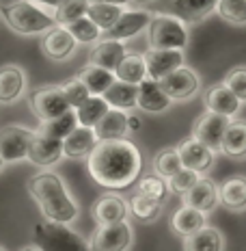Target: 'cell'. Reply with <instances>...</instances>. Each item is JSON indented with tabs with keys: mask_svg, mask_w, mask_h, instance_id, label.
<instances>
[{
	"mask_svg": "<svg viewBox=\"0 0 246 251\" xmlns=\"http://www.w3.org/2000/svg\"><path fill=\"white\" fill-rule=\"evenodd\" d=\"M143 169V156L128 139H97L89 151V174L104 188H125Z\"/></svg>",
	"mask_w": 246,
	"mask_h": 251,
	"instance_id": "1",
	"label": "cell"
},
{
	"mask_svg": "<svg viewBox=\"0 0 246 251\" xmlns=\"http://www.w3.org/2000/svg\"><path fill=\"white\" fill-rule=\"evenodd\" d=\"M28 193L37 201L41 214L48 221L71 223L78 217V206L69 197L63 180L56 174L44 171L28 180Z\"/></svg>",
	"mask_w": 246,
	"mask_h": 251,
	"instance_id": "2",
	"label": "cell"
},
{
	"mask_svg": "<svg viewBox=\"0 0 246 251\" xmlns=\"http://www.w3.org/2000/svg\"><path fill=\"white\" fill-rule=\"evenodd\" d=\"M0 15L11 30L20 35L44 33L50 26H54V18L45 13L33 0H13V2L0 4Z\"/></svg>",
	"mask_w": 246,
	"mask_h": 251,
	"instance_id": "3",
	"label": "cell"
},
{
	"mask_svg": "<svg viewBox=\"0 0 246 251\" xmlns=\"http://www.w3.org/2000/svg\"><path fill=\"white\" fill-rule=\"evenodd\" d=\"M147 28V46L160 50H184L188 44V30L181 20L160 13L151 15Z\"/></svg>",
	"mask_w": 246,
	"mask_h": 251,
	"instance_id": "4",
	"label": "cell"
},
{
	"mask_svg": "<svg viewBox=\"0 0 246 251\" xmlns=\"http://www.w3.org/2000/svg\"><path fill=\"white\" fill-rule=\"evenodd\" d=\"M35 249L44 251H85L89 245L71 232L65 223L59 221H41L35 226Z\"/></svg>",
	"mask_w": 246,
	"mask_h": 251,
	"instance_id": "5",
	"label": "cell"
},
{
	"mask_svg": "<svg viewBox=\"0 0 246 251\" xmlns=\"http://www.w3.org/2000/svg\"><path fill=\"white\" fill-rule=\"evenodd\" d=\"M218 0H149L147 11L166 13L181 20L184 24H199L214 11Z\"/></svg>",
	"mask_w": 246,
	"mask_h": 251,
	"instance_id": "6",
	"label": "cell"
},
{
	"mask_svg": "<svg viewBox=\"0 0 246 251\" xmlns=\"http://www.w3.org/2000/svg\"><path fill=\"white\" fill-rule=\"evenodd\" d=\"M28 106L35 113V117H39L41 122L44 119H52L56 115L65 113L67 108H71L67 104L65 96H63L61 85H45V87L33 89L28 96Z\"/></svg>",
	"mask_w": 246,
	"mask_h": 251,
	"instance_id": "7",
	"label": "cell"
},
{
	"mask_svg": "<svg viewBox=\"0 0 246 251\" xmlns=\"http://www.w3.org/2000/svg\"><path fill=\"white\" fill-rule=\"evenodd\" d=\"M87 245L93 251H125L132 247V229L125 221L106 223L97 227V232L91 236V243Z\"/></svg>",
	"mask_w": 246,
	"mask_h": 251,
	"instance_id": "8",
	"label": "cell"
},
{
	"mask_svg": "<svg viewBox=\"0 0 246 251\" xmlns=\"http://www.w3.org/2000/svg\"><path fill=\"white\" fill-rule=\"evenodd\" d=\"M158 82H160L162 91H164L171 100H177V102L188 100V98H192L199 91V76L184 65L175 67V70L169 72L166 76H162Z\"/></svg>",
	"mask_w": 246,
	"mask_h": 251,
	"instance_id": "9",
	"label": "cell"
},
{
	"mask_svg": "<svg viewBox=\"0 0 246 251\" xmlns=\"http://www.w3.org/2000/svg\"><path fill=\"white\" fill-rule=\"evenodd\" d=\"M33 130L22 128V126H4L0 128V156L4 163H18L26 158Z\"/></svg>",
	"mask_w": 246,
	"mask_h": 251,
	"instance_id": "10",
	"label": "cell"
},
{
	"mask_svg": "<svg viewBox=\"0 0 246 251\" xmlns=\"http://www.w3.org/2000/svg\"><path fill=\"white\" fill-rule=\"evenodd\" d=\"M78 41L74 39V35L67 30V26L54 24L45 30V37L41 41V50L44 54L52 61H65L74 54Z\"/></svg>",
	"mask_w": 246,
	"mask_h": 251,
	"instance_id": "11",
	"label": "cell"
},
{
	"mask_svg": "<svg viewBox=\"0 0 246 251\" xmlns=\"http://www.w3.org/2000/svg\"><path fill=\"white\" fill-rule=\"evenodd\" d=\"M227 122H229V117H224V115L205 111L201 117H197L195 126H192V137L197 141H201L203 145H207L209 150L218 151L221 150V139H223Z\"/></svg>",
	"mask_w": 246,
	"mask_h": 251,
	"instance_id": "12",
	"label": "cell"
},
{
	"mask_svg": "<svg viewBox=\"0 0 246 251\" xmlns=\"http://www.w3.org/2000/svg\"><path fill=\"white\" fill-rule=\"evenodd\" d=\"M63 156V143L61 139H52L45 137L41 132H33L26 150V158L37 167H52L61 160Z\"/></svg>",
	"mask_w": 246,
	"mask_h": 251,
	"instance_id": "13",
	"label": "cell"
},
{
	"mask_svg": "<svg viewBox=\"0 0 246 251\" xmlns=\"http://www.w3.org/2000/svg\"><path fill=\"white\" fill-rule=\"evenodd\" d=\"M177 154H179L181 167H188V169L197 171V174L209 171L214 165V150H209L207 145H203L195 137L181 141L177 145Z\"/></svg>",
	"mask_w": 246,
	"mask_h": 251,
	"instance_id": "14",
	"label": "cell"
},
{
	"mask_svg": "<svg viewBox=\"0 0 246 251\" xmlns=\"http://www.w3.org/2000/svg\"><path fill=\"white\" fill-rule=\"evenodd\" d=\"M151 15L154 13L147 11V9H128V11H121V15L117 18V22L106 30L108 39L123 41L128 37H134L136 33H140V30L149 24Z\"/></svg>",
	"mask_w": 246,
	"mask_h": 251,
	"instance_id": "15",
	"label": "cell"
},
{
	"mask_svg": "<svg viewBox=\"0 0 246 251\" xmlns=\"http://www.w3.org/2000/svg\"><path fill=\"white\" fill-rule=\"evenodd\" d=\"M145 67H147V76L154 80H160L162 76H166L175 67H179L184 63V54L181 50H160V48H149L143 54Z\"/></svg>",
	"mask_w": 246,
	"mask_h": 251,
	"instance_id": "16",
	"label": "cell"
},
{
	"mask_svg": "<svg viewBox=\"0 0 246 251\" xmlns=\"http://www.w3.org/2000/svg\"><path fill=\"white\" fill-rule=\"evenodd\" d=\"M184 203L201 212H209L218 203V184L209 177H197V182L184 193Z\"/></svg>",
	"mask_w": 246,
	"mask_h": 251,
	"instance_id": "17",
	"label": "cell"
},
{
	"mask_svg": "<svg viewBox=\"0 0 246 251\" xmlns=\"http://www.w3.org/2000/svg\"><path fill=\"white\" fill-rule=\"evenodd\" d=\"M171 104V98L162 91L160 82L154 78H143L138 82V93H136V106L143 108L145 113H162Z\"/></svg>",
	"mask_w": 246,
	"mask_h": 251,
	"instance_id": "18",
	"label": "cell"
},
{
	"mask_svg": "<svg viewBox=\"0 0 246 251\" xmlns=\"http://www.w3.org/2000/svg\"><path fill=\"white\" fill-rule=\"evenodd\" d=\"M91 214L97 226L125 221V217H128V201H125L123 197L108 193V195H102L95 200V203H93V208H91Z\"/></svg>",
	"mask_w": 246,
	"mask_h": 251,
	"instance_id": "19",
	"label": "cell"
},
{
	"mask_svg": "<svg viewBox=\"0 0 246 251\" xmlns=\"http://www.w3.org/2000/svg\"><path fill=\"white\" fill-rule=\"evenodd\" d=\"M203 102H205L207 111L224 115V117H233V115L240 111V104H242L224 82L223 85L209 87L205 91V96H203Z\"/></svg>",
	"mask_w": 246,
	"mask_h": 251,
	"instance_id": "20",
	"label": "cell"
},
{
	"mask_svg": "<svg viewBox=\"0 0 246 251\" xmlns=\"http://www.w3.org/2000/svg\"><path fill=\"white\" fill-rule=\"evenodd\" d=\"M61 143H63V156H67V158H85L93 150V145L97 143V137L93 128L76 126Z\"/></svg>",
	"mask_w": 246,
	"mask_h": 251,
	"instance_id": "21",
	"label": "cell"
},
{
	"mask_svg": "<svg viewBox=\"0 0 246 251\" xmlns=\"http://www.w3.org/2000/svg\"><path fill=\"white\" fill-rule=\"evenodd\" d=\"M221 151L229 158H246V119L227 122L221 139Z\"/></svg>",
	"mask_w": 246,
	"mask_h": 251,
	"instance_id": "22",
	"label": "cell"
},
{
	"mask_svg": "<svg viewBox=\"0 0 246 251\" xmlns=\"http://www.w3.org/2000/svg\"><path fill=\"white\" fill-rule=\"evenodd\" d=\"M218 201L227 210L240 212L246 210V177L244 176H231L218 186Z\"/></svg>",
	"mask_w": 246,
	"mask_h": 251,
	"instance_id": "23",
	"label": "cell"
},
{
	"mask_svg": "<svg viewBox=\"0 0 246 251\" xmlns=\"http://www.w3.org/2000/svg\"><path fill=\"white\" fill-rule=\"evenodd\" d=\"M26 76L22 67L18 65H2L0 67V102L11 104L24 93Z\"/></svg>",
	"mask_w": 246,
	"mask_h": 251,
	"instance_id": "24",
	"label": "cell"
},
{
	"mask_svg": "<svg viewBox=\"0 0 246 251\" xmlns=\"http://www.w3.org/2000/svg\"><path fill=\"white\" fill-rule=\"evenodd\" d=\"M123 54H125V48L119 39H104L93 46L91 54H89V63L112 72L119 65V61L123 59Z\"/></svg>",
	"mask_w": 246,
	"mask_h": 251,
	"instance_id": "25",
	"label": "cell"
},
{
	"mask_svg": "<svg viewBox=\"0 0 246 251\" xmlns=\"http://www.w3.org/2000/svg\"><path fill=\"white\" fill-rule=\"evenodd\" d=\"M93 130H95L97 139H121L130 132L128 113L121 111V108H108Z\"/></svg>",
	"mask_w": 246,
	"mask_h": 251,
	"instance_id": "26",
	"label": "cell"
},
{
	"mask_svg": "<svg viewBox=\"0 0 246 251\" xmlns=\"http://www.w3.org/2000/svg\"><path fill=\"white\" fill-rule=\"evenodd\" d=\"M184 249L186 251H223L224 249V236L216 227H199L190 236H184Z\"/></svg>",
	"mask_w": 246,
	"mask_h": 251,
	"instance_id": "27",
	"label": "cell"
},
{
	"mask_svg": "<svg viewBox=\"0 0 246 251\" xmlns=\"http://www.w3.org/2000/svg\"><path fill=\"white\" fill-rule=\"evenodd\" d=\"M136 93H138V85H132V82H123V80H114L108 85V89L102 93V98L108 102L111 108H121V111H128V108L136 106Z\"/></svg>",
	"mask_w": 246,
	"mask_h": 251,
	"instance_id": "28",
	"label": "cell"
},
{
	"mask_svg": "<svg viewBox=\"0 0 246 251\" xmlns=\"http://www.w3.org/2000/svg\"><path fill=\"white\" fill-rule=\"evenodd\" d=\"M205 226V212L197 210L192 206H181L179 210H175V214L171 217V227L177 236H190L192 232H197L199 227Z\"/></svg>",
	"mask_w": 246,
	"mask_h": 251,
	"instance_id": "29",
	"label": "cell"
},
{
	"mask_svg": "<svg viewBox=\"0 0 246 251\" xmlns=\"http://www.w3.org/2000/svg\"><path fill=\"white\" fill-rule=\"evenodd\" d=\"M112 74L117 80L138 85L143 78H147V67H145V61L140 54H132V52L128 54V52H125L123 59L119 61V65L112 70Z\"/></svg>",
	"mask_w": 246,
	"mask_h": 251,
	"instance_id": "30",
	"label": "cell"
},
{
	"mask_svg": "<svg viewBox=\"0 0 246 251\" xmlns=\"http://www.w3.org/2000/svg\"><path fill=\"white\" fill-rule=\"evenodd\" d=\"M78 126V119H76V111L74 108H67L65 113L56 115L52 119H44L41 126L37 128V132L45 134V137H52V139H65L67 134L71 132Z\"/></svg>",
	"mask_w": 246,
	"mask_h": 251,
	"instance_id": "31",
	"label": "cell"
},
{
	"mask_svg": "<svg viewBox=\"0 0 246 251\" xmlns=\"http://www.w3.org/2000/svg\"><path fill=\"white\" fill-rule=\"evenodd\" d=\"M108 102L102 96H89L82 104H78L74 108L78 126H87V128H95V124L104 117V113L108 111Z\"/></svg>",
	"mask_w": 246,
	"mask_h": 251,
	"instance_id": "32",
	"label": "cell"
},
{
	"mask_svg": "<svg viewBox=\"0 0 246 251\" xmlns=\"http://www.w3.org/2000/svg\"><path fill=\"white\" fill-rule=\"evenodd\" d=\"M121 4H111V2H89L87 7V18L97 26L99 30H108L117 22V18L121 15Z\"/></svg>",
	"mask_w": 246,
	"mask_h": 251,
	"instance_id": "33",
	"label": "cell"
},
{
	"mask_svg": "<svg viewBox=\"0 0 246 251\" xmlns=\"http://www.w3.org/2000/svg\"><path fill=\"white\" fill-rule=\"evenodd\" d=\"M78 78L87 85L91 96H102V93L108 89V85L114 80V74L111 70H104V67L91 65V63H89V67L87 70H82L80 74H78Z\"/></svg>",
	"mask_w": 246,
	"mask_h": 251,
	"instance_id": "34",
	"label": "cell"
},
{
	"mask_svg": "<svg viewBox=\"0 0 246 251\" xmlns=\"http://www.w3.org/2000/svg\"><path fill=\"white\" fill-rule=\"evenodd\" d=\"M160 210H162V201H156L151 197L143 195V193L136 191L132 195V200L128 203V212H132L138 221H145V223H151L160 217Z\"/></svg>",
	"mask_w": 246,
	"mask_h": 251,
	"instance_id": "35",
	"label": "cell"
},
{
	"mask_svg": "<svg viewBox=\"0 0 246 251\" xmlns=\"http://www.w3.org/2000/svg\"><path fill=\"white\" fill-rule=\"evenodd\" d=\"M87 7H89V0H61L59 4L54 7V22L56 24H69L74 20L87 15Z\"/></svg>",
	"mask_w": 246,
	"mask_h": 251,
	"instance_id": "36",
	"label": "cell"
},
{
	"mask_svg": "<svg viewBox=\"0 0 246 251\" xmlns=\"http://www.w3.org/2000/svg\"><path fill=\"white\" fill-rule=\"evenodd\" d=\"M181 167V160H179V154H177V148H164L160 150L158 154H156L154 158V169L156 174H158L160 177H171L173 174H175L177 169Z\"/></svg>",
	"mask_w": 246,
	"mask_h": 251,
	"instance_id": "37",
	"label": "cell"
},
{
	"mask_svg": "<svg viewBox=\"0 0 246 251\" xmlns=\"http://www.w3.org/2000/svg\"><path fill=\"white\" fill-rule=\"evenodd\" d=\"M214 9L224 22L246 24V0H218Z\"/></svg>",
	"mask_w": 246,
	"mask_h": 251,
	"instance_id": "38",
	"label": "cell"
},
{
	"mask_svg": "<svg viewBox=\"0 0 246 251\" xmlns=\"http://www.w3.org/2000/svg\"><path fill=\"white\" fill-rule=\"evenodd\" d=\"M65 26H67V30L74 35V39L78 44H91V41H95L99 37V28L87 18V15H82V18H78Z\"/></svg>",
	"mask_w": 246,
	"mask_h": 251,
	"instance_id": "39",
	"label": "cell"
},
{
	"mask_svg": "<svg viewBox=\"0 0 246 251\" xmlns=\"http://www.w3.org/2000/svg\"><path fill=\"white\" fill-rule=\"evenodd\" d=\"M61 91H63V96H65V100H67V104H69L71 108H76L78 104H82L89 96H91V93H89V89H87V85L78 76L63 82Z\"/></svg>",
	"mask_w": 246,
	"mask_h": 251,
	"instance_id": "40",
	"label": "cell"
},
{
	"mask_svg": "<svg viewBox=\"0 0 246 251\" xmlns=\"http://www.w3.org/2000/svg\"><path fill=\"white\" fill-rule=\"evenodd\" d=\"M197 177H199L197 171L188 169V167H179V169H177L171 177H166V180H169V184L166 186H169V191L175 193V195H184L188 188L197 182Z\"/></svg>",
	"mask_w": 246,
	"mask_h": 251,
	"instance_id": "41",
	"label": "cell"
},
{
	"mask_svg": "<svg viewBox=\"0 0 246 251\" xmlns=\"http://www.w3.org/2000/svg\"><path fill=\"white\" fill-rule=\"evenodd\" d=\"M138 193H143V195H147L156 201H164L166 193H169V186H166L164 177H160L158 174H156V176H147V177L140 180Z\"/></svg>",
	"mask_w": 246,
	"mask_h": 251,
	"instance_id": "42",
	"label": "cell"
},
{
	"mask_svg": "<svg viewBox=\"0 0 246 251\" xmlns=\"http://www.w3.org/2000/svg\"><path fill=\"white\" fill-rule=\"evenodd\" d=\"M224 85L231 89L240 102H246V65H238L229 70V74L224 76Z\"/></svg>",
	"mask_w": 246,
	"mask_h": 251,
	"instance_id": "43",
	"label": "cell"
},
{
	"mask_svg": "<svg viewBox=\"0 0 246 251\" xmlns=\"http://www.w3.org/2000/svg\"><path fill=\"white\" fill-rule=\"evenodd\" d=\"M128 128L130 130H138L140 128V119L136 115H128Z\"/></svg>",
	"mask_w": 246,
	"mask_h": 251,
	"instance_id": "44",
	"label": "cell"
},
{
	"mask_svg": "<svg viewBox=\"0 0 246 251\" xmlns=\"http://www.w3.org/2000/svg\"><path fill=\"white\" fill-rule=\"evenodd\" d=\"M33 2H37V4H44V7H52V9H54L56 4L61 2V0H33Z\"/></svg>",
	"mask_w": 246,
	"mask_h": 251,
	"instance_id": "45",
	"label": "cell"
},
{
	"mask_svg": "<svg viewBox=\"0 0 246 251\" xmlns=\"http://www.w3.org/2000/svg\"><path fill=\"white\" fill-rule=\"evenodd\" d=\"M89 2H111V4H121L123 7V4H128L130 0H89Z\"/></svg>",
	"mask_w": 246,
	"mask_h": 251,
	"instance_id": "46",
	"label": "cell"
},
{
	"mask_svg": "<svg viewBox=\"0 0 246 251\" xmlns=\"http://www.w3.org/2000/svg\"><path fill=\"white\" fill-rule=\"evenodd\" d=\"M132 2H138V4H145V2H149V0H132Z\"/></svg>",
	"mask_w": 246,
	"mask_h": 251,
	"instance_id": "47",
	"label": "cell"
},
{
	"mask_svg": "<svg viewBox=\"0 0 246 251\" xmlns=\"http://www.w3.org/2000/svg\"><path fill=\"white\" fill-rule=\"evenodd\" d=\"M2 165H4V160H2V156H0V169H2Z\"/></svg>",
	"mask_w": 246,
	"mask_h": 251,
	"instance_id": "48",
	"label": "cell"
}]
</instances>
